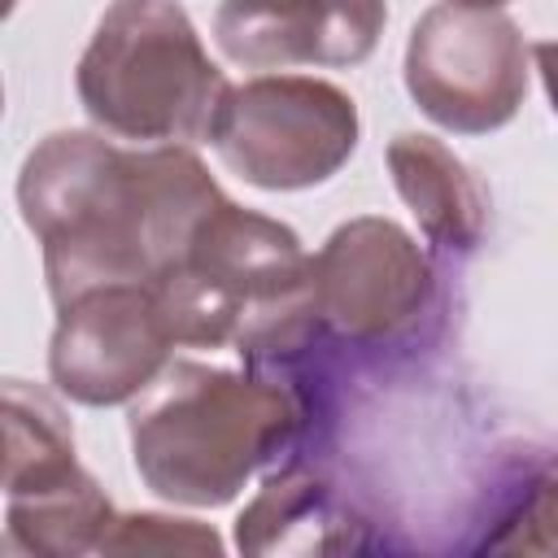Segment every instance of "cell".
I'll return each instance as SVG.
<instances>
[{
  "mask_svg": "<svg viewBox=\"0 0 558 558\" xmlns=\"http://www.w3.org/2000/svg\"><path fill=\"white\" fill-rule=\"evenodd\" d=\"M388 0H222L214 39L244 70L357 65L375 52Z\"/></svg>",
  "mask_w": 558,
  "mask_h": 558,
  "instance_id": "9",
  "label": "cell"
},
{
  "mask_svg": "<svg viewBox=\"0 0 558 558\" xmlns=\"http://www.w3.org/2000/svg\"><path fill=\"white\" fill-rule=\"evenodd\" d=\"M153 288L174 344H231L248 366L292 362L323 331L314 257H305L301 235L235 201L205 214L187 253Z\"/></svg>",
  "mask_w": 558,
  "mask_h": 558,
  "instance_id": "2",
  "label": "cell"
},
{
  "mask_svg": "<svg viewBox=\"0 0 558 558\" xmlns=\"http://www.w3.org/2000/svg\"><path fill=\"white\" fill-rule=\"evenodd\" d=\"M113 519L118 514H113V501L105 497V488L83 466H74L39 488L9 493L4 541H9V549H22V554L74 558V554L100 549Z\"/></svg>",
  "mask_w": 558,
  "mask_h": 558,
  "instance_id": "12",
  "label": "cell"
},
{
  "mask_svg": "<svg viewBox=\"0 0 558 558\" xmlns=\"http://www.w3.org/2000/svg\"><path fill=\"white\" fill-rule=\"evenodd\" d=\"M436 296V270L392 218H349L314 253V305L323 331L379 344L405 331Z\"/></svg>",
  "mask_w": 558,
  "mask_h": 558,
  "instance_id": "8",
  "label": "cell"
},
{
  "mask_svg": "<svg viewBox=\"0 0 558 558\" xmlns=\"http://www.w3.org/2000/svg\"><path fill=\"white\" fill-rule=\"evenodd\" d=\"M484 549H497V554H558V458L523 484V493L497 519V532L484 536Z\"/></svg>",
  "mask_w": 558,
  "mask_h": 558,
  "instance_id": "14",
  "label": "cell"
},
{
  "mask_svg": "<svg viewBox=\"0 0 558 558\" xmlns=\"http://www.w3.org/2000/svg\"><path fill=\"white\" fill-rule=\"evenodd\" d=\"M140 480L174 506H227L301 432V405L279 379L205 362H170L131 405Z\"/></svg>",
  "mask_w": 558,
  "mask_h": 558,
  "instance_id": "3",
  "label": "cell"
},
{
  "mask_svg": "<svg viewBox=\"0 0 558 558\" xmlns=\"http://www.w3.org/2000/svg\"><path fill=\"white\" fill-rule=\"evenodd\" d=\"M74 432L65 410L26 379H4V493L39 488L74 471Z\"/></svg>",
  "mask_w": 558,
  "mask_h": 558,
  "instance_id": "13",
  "label": "cell"
},
{
  "mask_svg": "<svg viewBox=\"0 0 558 558\" xmlns=\"http://www.w3.org/2000/svg\"><path fill=\"white\" fill-rule=\"evenodd\" d=\"M362 122L349 92L305 74H262L222 96L209 144L222 166L266 192L327 183L357 148Z\"/></svg>",
  "mask_w": 558,
  "mask_h": 558,
  "instance_id": "5",
  "label": "cell"
},
{
  "mask_svg": "<svg viewBox=\"0 0 558 558\" xmlns=\"http://www.w3.org/2000/svg\"><path fill=\"white\" fill-rule=\"evenodd\" d=\"M405 92L453 135L506 126L527 96L523 31L501 9H427L405 44Z\"/></svg>",
  "mask_w": 558,
  "mask_h": 558,
  "instance_id": "6",
  "label": "cell"
},
{
  "mask_svg": "<svg viewBox=\"0 0 558 558\" xmlns=\"http://www.w3.org/2000/svg\"><path fill=\"white\" fill-rule=\"evenodd\" d=\"M449 4H471V9H501L510 0H449Z\"/></svg>",
  "mask_w": 558,
  "mask_h": 558,
  "instance_id": "17",
  "label": "cell"
},
{
  "mask_svg": "<svg viewBox=\"0 0 558 558\" xmlns=\"http://www.w3.org/2000/svg\"><path fill=\"white\" fill-rule=\"evenodd\" d=\"M388 170L418 218V231L440 248V253H471L484 240L488 227V196L480 179L453 157L440 140L401 131L388 144Z\"/></svg>",
  "mask_w": 558,
  "mask_h": 558,
  "instance_id": "10",
  "label": "cell"
},
{
  "mask_svg": "<svg viewBox=\"0 0 558 558\" xmlns=\"http://www.w3.org/2000/svg\"><path fill=\"white\" fill-rule=\"evenodd\" d=\"M218 201L222 187L187 144L118 148L96 131H52L17 174L52 305L105 283H157Z\"/></svg>",
  "mask_w": 558,
  "mask_h": 558,
  "instance_id": "1",
  "label": "cell"
},
{
  "mask_svg": "<svg viewBox=\"0 0 558 558\" xmlns=\"http://www.w3.org/2000/svg\"><path fill=\"white\" fill-rule=\"evenodd\" d=\"M532 61H536L541 83H545V92H549V105H554V113H558V39L532 44Z\"/></svg>",
  "mask_w": 558,
  "mask_h": 558,
  "instance_id": "16",
  "label": "cell"
},
{
  "mask_svg": "<svg viewBox=\"0 0 558 558\" xmlns=\"http://www.w3.org/2000/svg\"><path fill=\"white\" fill-rule=\"evenodd\" d=\"M126 549H183V554H218L222 541L214 527L196 519H174V514H118L100 541V554H126Z\"/></svg>",
  "mask_w": 558,
  "mask_h": 558,
  "instance_id": "15",
  "label": "cell"
},
{
  "mask_svg": "<svg viewBox=\"0 0 558 558\" xmlns=\"http://www.w3.org/2000/svg\"><path fill=\"white\" fill-rule=\"evenodd\" d=\"M74 92L113 140L209 144L231 83L179 0H113L78 57Z\"/></svg>",
  "mask_w": 558,
  "mask_h": 558,
  "instance_id": "4",
  "label": "cell"
},
{
  "mask_svg": "<svg viewBox=\"0 0 558 558\" xmlns=\"http://www.w3.org/2000/svg\"><path fill=\"white\" fill-rule=\"evenodd\" d=\"M170 323L153 283H105L57 305L48 375L78 405L135 401L170 366Z\"/></svg>",
  "mask_w": 558,
  "mask_h": 558,
  "instance_id": "7",
  "label": "cell"
},
{
  "mask_svg": "<svg viewBox=\"0 0 558 558\" xmlns=\"http://www.w3.org/2000/svg\"><path fill=\"white\" fill-rule=\"evenodd\" d=\"M235 545L244 554H327L353 549V514L336 501L331 484L314 466L275 471L235 519Z\"/></svg>",
  "mask_w": 558,
  "mask_h": 558,
  "instance_id": "11",
  "label": "cell"
}]
</instances>
